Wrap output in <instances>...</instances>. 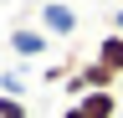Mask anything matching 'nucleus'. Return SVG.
<instances>
[{
	"label": "nucleus",
	"mask_w": 123,
	"mask_h": 118,
	"mask_svg": "<svg viewBox=\"0 0 123 118\" xmlns=\"http://www.w3.org/2000/svg\"><path fill=\"white\" fill-rule=\"evenodd\" d=\"M41 31L46 36H72L77 31V10L67 5V0H46L41 5Z\"/></svg>",
	"instance_id": "obj_1"
},
{
	"label": "nucleus",
	"mask_w": 123,
	"mask_h": 118,
	"mask_svg": "<svg viewBox=\"0 0 123 118\" xmlns=\"http://www.w3.org/2000/svg\"><path fill=\"white\" fill-rule=\"evenodd\" d=\"M46 41H51L46 31L21 26V31H10V51H15V56H41V51H46Z\"/></svg>",
	"instance_id": "obj_2"
},
{
	"label": "nucleus",
	"mask_w": 123,
	"mask_h": 118,
	"mask_svg": "<svg viewBox=\"0 0 123 118\" xmlns=\"http://www.w3.org/2000/svg\"><path fill=\"white\" fill-rule=\"evenodd\" d=\"M77 108H82L87 118H113V113H118V93H113V87L87 93V98H77Z\"/></svg>",
	"instance_id": "obj_3"
},
{
	"label": "nucleus",
	"mask_w": 123,
	"mask_h": 118,
	"mask_svg": "<svg viewBox=\"0 0 123 118\" xmlns=\"http://www.w3.org/2000/svg\"><path fill=\"white\" fill-rule=\"evenodd\" d=\"M98 62H103V67H113L118 77H123V36H118V31H108V36L98 41Z\"/></svg>",
	"instance_id": "obj_4"
},
{
	"label": "nucleus",
	"mask_w": 123,
	"mask_h": 118,
	"mask_svg": "<svg viewBox=\"0 0 123 118\" xmlns=\"http://www.w3.org/2000/svg\"><path fill=\"white\" fill-rule=\"evenodd\" d=\"M0 118H31V113H26L21 98H5V93H0Z\"/></svg>",
	"instance_id": "obj_5"
},
{
	"label": "nucleus",
	"mask_w": 123,
	"mask_h": 118,
	"mask_svg": "<svg viewBox=\"0 0 123 118\" xmlns=\"http://www.w3.org/2000/svg\"><path fill=\"white\" fill-rule=\"evenodd\" d=\"M0 93H5V98H21V93H26V82L15 77V72H5V77H0Z\"/></svg>",
	"instance_id": "obj_6"
},
{
	"label": "nucleus",
	"mask_w": 123,
	"mask_h": 118,
	"mask_svg": "<svg viewBox=\"0 0 123 118\" xmlns=\"http://www.w3.org/2000/svg\"><path fill=\"white\" fill-rule=\"evenodd\" d=\"M113 31H118V36H123V5H118V10H113Z\"/></svg>",
	"instance_id": "obj_7"
},
{
	"label": "nucleus",
	"mask_w": 123,
	"mask_h": 118,
	"mask_svg": "<svg viewBox=\"0 0 123 118\" xmlns=\"http://www.w3.org/2000/svg\"><path fill=\"white\" fill-rule=\"evenodd\" d=\"M62 118H87V113H82V108H77V103H72V108H67V113H62Z\"/></svg>",
	"instance_id": "obj_8"
}]
</instances>
